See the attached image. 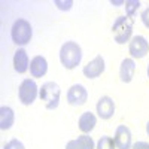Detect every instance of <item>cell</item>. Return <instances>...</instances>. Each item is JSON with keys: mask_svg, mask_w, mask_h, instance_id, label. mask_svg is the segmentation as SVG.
Returning <instances> with one entry per match:
<instances>
[{"mask_svg": "<svg viewBox=\"0 0 149 149\" xmlns=\"http://www.w3.org/2000/svg\"><path fill=\"white\" fill-rule=\"evenodd\" d=\"M82 60V49L76 42H66L60 49V61L66 69L78 67Z\"/></svg>", "mask_w": 149, "mask_h": 149, "instance_id": "cell-1", "label": "cell"}, {"mask_svg": "<svg viewBox=\"0 0 149 149\" xmlns=\"http://www.w3.org/2000/svg\"><path fill=\"white\" fill-rule=\"evenodd\" d=\"M133 26L134 21L130 17H118L112 26V33H113V39L116 43L122 45L128 42V39L131 37L133 33Z\"/></svg>", "mask_w": 149, "mask_h": 149, "instance_id": "cell-2", "label": "cell"}, {"mask_svg": "<svg viewBox=\"0 0 149 149\" xmlns=\"http://www.w3.org/2000/svg\"><path fill=\"white\" fill-rule=\"evenodd\" d=\"M33 36V29L30 26V22L24 18H18L10 29V37L12 42L17 45H27L31 40Z\"/></svg>", "mask_w": 149, "mask_h": 149, "instance_id": "cell-3", "label": "cell"}, {"mask_svg": "<svg viewBox=\"0 0 149 149\" xmlns=\"http://www.w3.org/2000/svg\"><path fill=\"white\" fill-rule=\"evenodd\" d=\"M39 95L42 102L45 103V107L49 110H54L60 104V95H61V88L57 82H45L42 88L39 90Z\"/></svg>", "mask_w": 149, "mask_h": 149, "instance_id": "cell-4", "label": "cell"}, {"mask_svg": "<svg viewBox=\"0 0 149 149\" xmlns=\"http://www.w3.org/2000/svg\"><path fill=\"white\" fill-rule=\"evenodd\" d=\"M37 93H39V88H37V84L33 79H24L19 85V90H18V97H19V102L24 106H30L34 103Z\"/></svg>", "mask_w": 149, "mask_h": 149, "instance_id": "cell-5", "label": "cell"}, {"mask_svg": "<svg viewBox=\"0 0 149 149\" xmlns=\"http://www.w3.org/2000/svg\"><path fill=\"white\" fill-rule=\"evenodd\" d=\"M88 100V91L84 85H72L67 91V103L72 106H82Z\"/></svg>", "mask_w": 149, "mask_h": 149, "instance_id": "cell-6", "label": "cell"}, {"mask_svg": "<svg viewBox=\"0 0 149 149\" xmlns=\"http://www.w3.org/2000/svg\"><path fill=\"white\" fill-rule=\"evenodd\" d=\"M128 51H130L133 58H143L149 52V42L143 36L137 34V36L131 37L130 45H128Z\"/></svg>", "mask_w": 149, "mask_h": 149, "instance_id": "cell-7", "label": "cell"}, {"mask_svg": "<svg viewBox=\"0 0 149 149\" xmlns=\"http://www.w3.org/2000/svg\"><path fill=\"white\" fill-rule=\"evenodd\" d=\"M104 72V60L102 55H97L94 60H91L86 66H84L82 73L85 74V78L88 79H94L98 78L100 74Z\"/></svg>", "mask_w": 149, "mask_h": 149, "instance_id": "cell-8", "label": "cell"}, {"mask_svg": "<svg viewBox=\"0 0 149 149\" xmlns=\"http://www.w3.org/2000/svg\"><path fill=\"white\" fill-rule=\"evenodd\" d=\"M97 113L102 119H110L115 113V102L109 95L100 97V100L97 102Z\"/></svg>", "mask_w": 149, "mask_h": 149, "instance_id": "cell-9", "label": "cell"}, {"mask_svg": "<svg viewBox=\"0 0 149 149\" xmlns=\"http://www.w3.org/2000/svg\"><path fill=\"white\" fill-rule=\"evenodd\" d=\"M115 146L116 149H130L131 148V131L127 125H118L115 131Z\"/></svg>", "mask_w": 149, "mask_h": 149, "instance_id": "cell-10", "label": "cell"}, {"mask_svg": "<svg viewBox=\"0 0 149 149\" xmlns=\"http://www.w3.org/2000/svg\"><path fill=\"white\" fill-rule=\"evenodd\" d=\"M48 72V61L42 55H36L30 61V73L33 78H42Z\"/></svg>", "mask_w": 149, "mask_h": 149, "instance_id": "cell-11", "label": "cell"}, {"mask_svg": "<svg viewBox=\"0 0 149 149\" xmlns=\"http://www.w3.org/2000/svg\"><path fill=\"white\" fill-rule=\"evenodd\" d=\"M134 72H136V63L133 58H124L121 67H119V78L124 84H128L133 81L134 76Z\"/></svg>", "mask_w": 149, "mask_h": 149, "instance_id": "cell-12", "label": "cell"}, {"mask_svg": "<svg viewBox=\"0 0 149 149\" xmlns=\"http://www.w3.org/2000/svg\"><path fill=\"white\" fill-rule=\"evenodd\" d=\"M29 55L26 49H18L14 54V69L17 73H26L29 69Z\"/></svg>", "mask_w": 149, "mask_h": 149, "instance_id": "cell-13", "label": "cell"}, {"mask_svg": "<svg viewBox=\"0 0 149 149\" xmlns=\"http://www.w3.org/2000/svg\"><path fill=\"white\" fill-rule=\"evenodd\" d=\"M97 124V118L94 113H91V112H84V113L79 116L78 119V127L82 133H90L94 130Z\"/></svg>", "mask_w": 149, "mask_h": 149, "instance_id": "cell-14", "label": "cell"}, {"mask_svg": "<svg viewBox=\"0 0 149 149\" xmlns=\"http://www.w3.org/2000/svg\"><path fill=\"white\" fill-rule=\"evenodd\" d=\"M15 122V113L14 109L9 106H2L0 107V128L2 130H9Z\"/></svg>", "mask_w": 149, "mask_h": 149, "instance_id": "cell-15", "label": "cell"}, {"mask_svg": "<svg viewBox=\"0 0 149 149\" xmlns=\"http://www.w3.org/2000/svg\"><path fill=\"white\" fill-rule=\"evenodd\" d=\"M66 149H94V140L88 134H82L78 139L67 142Z\"/></svg>", "mask_w": 149, "mask_h": 149, "instance_id": "cell-16", "label": "cell"}, {"mask_svg": "<svg viewBox=\"0 0 149 149\" xmlns=\"http://www.w3.org/2000/svg\"><path fill=\"white\" fill-rule=\"evenodd\" d=\"M115 140L110 136H103V137L98 139L95 149H115Z\"/></svg>", "mask_w": 149, "mask_h": 149, "instance_id": "cell-17", "label": "cell"}, {"mask_svg": "<svg viewBox=\"0 0 149 149\" xmlns=\"http://www.w3.org/2000/svg\"><path fill=\"white\" fill-rule=\"evenodd\" d=\"M124 5H125V12H127V17H133L136 14V10L139 9L140 6V2H137V0H127V2H124Z\"/></svg>", "mask_w": 149, "mask_h": 149, "instance_id": "cell-18", "label": "cell"}, {"mask_svg": "<svg viewBox=\"0 0 149 149\" xmlns=\"http://www.w3.org/2000/svg\"><path fill=\"white\" fill-rule=\"evenodd\" d=\"M3 149H26V146H24L18 139H12V140H9L3 145Z\"/></svg>", "mask_w": 149, "mask_h": 149, "instance_id": "cell-19", "label": "cell"}, {"mask_svg": "<svg viewBox=\"0 0 149 149\" xmlns=\"http://www.w3.org/2000/svg\"><path fill=\"white\" fill-rule=\"evenodd\" d=\"M140 18H142V22L145 24V27L146 29H149V6L142 12V15H140Z\"/></svg>", "mask_w": 149, "mask_h": 149, "instance_id": "cell-20", "label": "cell"}, {"mask_svg": "<svg viewBox=\"0 0 149 149\" xmlns=\"http://www.w3.org/2000/svg\"><path fill=\"white\" fill-rule=\"evenodd\" d=\"M131 149H149V143L148 142H136Z\"/></svg>", "mask_w": 149, "mask_h": 149, "instance_id": "cell-21", "label": "cell"}, {"mask_svg": "<svg viewBox=\"0 0 149 149\" xmlns=\"http://www.w3.org/2000/svg\"><path fill=\"white\" fill-rule=\"evenodd\" d=\"M146 133H148V136H149V121L146 122Z\"/></svg>", "mask_w": 149, "mask_h": 149, "instance_id": "cell-22", "label": "cell"}, {"mask_svg": "<svg viewBox=\"0 0 149 149\" xmlns=\"http://www.w3.org/2000/svg\"><path fill=\"white\" fill-rule=\"evenodd\" d=\"M148 76H149V64H148Z\"/></svg>", "mask_w": 149, "mask_h": 149, "instance_id": "cell-23", "label": "cell"}]
</instances>
